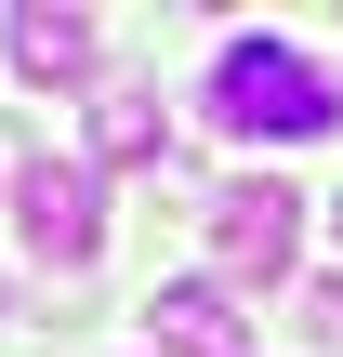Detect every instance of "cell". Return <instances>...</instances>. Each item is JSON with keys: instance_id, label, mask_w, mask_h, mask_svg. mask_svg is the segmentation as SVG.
I'll return each instance as SVG.
<instances>
[{"instance_id": "cell-5", "label": "cell", "mask_w": 343, "mask_h": 357, "mask_svg": "<svg viewBox=\"0 0 343 357\" xmlns=\"http://www.w3.org/2000/svg\"><path fill=\"white\" fill-rule=\"evenodd\" d=\"M13 79L26 93H66V79H93V13L79 0H13Z\"/></svg>"}, {"instance_id": "cell-1", "label": "cell", "mask_w": 343, "mask_h": 357, "mask_svg": "<svg viewBox=\"0 0 343 357\" xmlns=\"http://www.w3.org/2000/svg\"><path fill=\"white\" fill-rule=\"evenodd\" d=\"M198 106H212V132H238V146H317V132H343V66L304 53V40H278V26H238V40L212 53Z\"/></svg>"}, {"instance_id": "cell-2", "label": "cell", "mask_w": 343, "mask_h": 357, "mask_svg": "<svg viewBox=\"0 0 343 357\" xmlns=\"http://www.w3.org/2000/svg\"><path fill=\"white\" fill-rule=\"evenodd\" d=\"M291 252H304V185H291V172L212 185V265H225V291H278Z\"/></svg>"}, {"instance_id": "cell-7", "label": "cell", "mask_w": 343, "mask_h": 357, "mask_svg": "<svg viewBox=\"0 0 343 357\" xmlns=\"http://www.w3.org/2000/svg\"><path fill=\"white\" fill-rule=\"evenodd\" d=\"M304 331H317V344H343V278H317V291H304Z\"/></svg>"}, {"instance_id": "cell-8", "label": "cell", "mask_w": 343, "mask_h": 357, "mask_svg": "<svg viewBox=\"0 0 343 357\" xmlns=\"http://www.w3.org/2000/svg\"><path fill=\"white\" fill-rule=\"evenodd\" d=\"M330 238H343V199H330Z\"/></svg>"}, {"instance_id": "cell-6", "label": "cell", "mask_w": 343, "mask_h": 357, "mask_svg": "<svg viewBox=\"0 0 343 357\" xmlns=\"http://www.w3.org/2000/svg\"><path fill=\"white\" fill-rule=\"evenodd\" d=\"M172 159V106L145 79H106L93 93V172H159Z\"/></svg>"}, {"instance_id": "cell-4", "label": "cell", "mask_w": 343, "mask_h": 357, "mask_svg": "<svg viewBox=\"0 0 343 357\" xmlns=\"http://www.w3.org/2000/svg\"><path fill=\"white\" fill-rule=\"evenodd\" d=\"M145 344L159 357H251V318L225 278H159L145 291Z\"/></svg>"}, {"instance_id": "cell-3", "label": "cell", "mask_w": 343, "mask_h": 357, "mask_svg": "<svg viewBox=\"0 0 343 357\" xmlns=\"http://www.w3.org/2000/svg\"><path fill=\"white\" fill-rule=\"evenodd\" d=\"M13 225H26V252H40L53 278H79V265L106 252V172H93V159H26V172H13Z\"/></svg>"}]
</instances>
